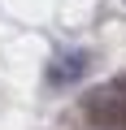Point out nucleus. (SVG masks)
I'll return each instance as SVG.
<instances>
[{
    "instance_id": "nucleus-1",
    "label": "nucleus",
    "mask_w": 126,
    "mask_h": 130,
    "mask_svg": "<svg viewBox=\"0 0 126 130\" xmlns=\"http://www.w3.org/2000/svg\"><path fill=\"white\" fill-rule=\"evenodd\" d=\"M83 70H87V52H61L48 65V83L52 87H70V83L83 78Z\"/></svg>"
}]
</instances>
